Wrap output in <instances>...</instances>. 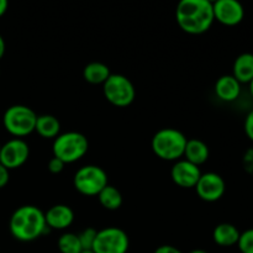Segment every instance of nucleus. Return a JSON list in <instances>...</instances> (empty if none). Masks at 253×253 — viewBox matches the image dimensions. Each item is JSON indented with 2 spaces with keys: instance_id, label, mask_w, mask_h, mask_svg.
<instances>
[{
  "instance_id": "f257e3e1",
  "label": "nucleus",
  "mask_w": 253,
  "mask_h": 253,
  "mask_svg": "<svg viewBox=\"0 0 253 253\" xmlns=\"http://www.w3.org/2000/svg\"><path fill=\"white\" fill-rule=\"evenodd\" d=\"M175 19L187 34H205L215 21L212 2L210 0H182L175 10Z\"/></svg>"
},
{
  "instance_id": "f03ea898",
  "label": "nucleus",
  "mask_w": 253,
  "mask_h": 253,
  "mask_svg": "<svg viewBox=\"0 0 253 253\" xmlns=\"http://www.w3.org/2000/svg\"><path fill=\"white\" fill-rule=\"evenodd\" d=\"M10 232L21 242H31L48 231L44 212L35 205H24L10 217Z\"/></svg>"
},
{
  "instance_id": "7ed1b4c3",
  "label": "nucleus",
  "mask_w": 253,
  "mask_h": 253,
  "mask_svg": "<svg viewBox=\"0 0 253 253\" xmlns=\"http://www.w3.org/2000/svg\"><path fill=\"white\" fill-rule=\"evenodd\" d=\"M188 138L177 128H162L157 131L151 141L155 155L163 161H179L184 156Z\"/></svg>"
},
{
  "instance_id": "20e7f679",
  "label": "nucleus",
  "mask_w": 253,
  "mask_h": 253,
  "mask_svg": "<svg viewBox=\"0 0 253 253\" xmlns=\"http://www.w3.org/2000/svg\"><path fill=\"white\" fill-rule=\"evenodd\" d=\"M89 142L88 138L77 131L59 133L53 141L52 151L53 157L59 158L66 165L74 163L83 158L88 152Z\"/></svg>"
},
{
  "instance_id": "39448f33",
  "label": "nucleus",
  "mask_w": 253,
  "mask_h": 253,
  "mask_svg": "<svg viewBox=\"0 0 253 253\" xmlns=\"http://www.w3.org/2000/svg\"><path fill=\"white\" fill-rule=\"evenodd\" d=\"M37 115L26 105H12L4 113L5 130L16 138L25 137L35 131Z\"/></svg>"
},
{
  "instance_id": "423d86ee",
  "label": "nucleus",
  "mask_w": 253,
  "mask_h": 253,
  "mask_svg": "<svg viewBox=\"0 0 253 253\" xmlns=\"http://www.w3.org/2000/svg\"><path fill=\"white\" fill-rule=\"evenodd\" d=\"M73 184L81 194L95 197L108 185V174L99 166H83L74 174Z\"/></svg>"
},
{
  "instance_id": "0eeeda50",
  "label": "nucleus",
  "mask_w": 253,
  "mask_h": 253,
  "mask_svg": "<svg viewBox=\"0 0 253 253\" xmlns=\"http://www.w3.org/2000/svg\"><path fill=\"white\" fill-rule=\"evenodd\" d=\"M103 91L106 100L119 108H125L132 104L136 96L132 82L123 74H111L103 84Z\"/></svg>"
},
{
  "instance_id": "6e6552de",
  "label": "nucleus",
  "mask_w": 253,
  "mask_h": 253,
  "mask_svg": "<svg viewBox=\"0 0 253 253\" xmlns=\"http://www.w3.org/2000/svg\"><path fill=\"white\" fill-rule=\"evenodd\" d=\"M130 246L127 234L119 227H105L98 231L94 241V253H126Z\"/></svg>"
},
{
  "instance_id": "1a4fd4ad",
  "label": "nucleus",
  "mask_w": 253,
  "mask_h": 253,
  "mask_svg": "<svg viewBox=\"0 0 253 253\" xmlns=\"http://www.w3.org/2000/svg\"><path fill=\"white\" fill-rule=\"evenodd\" d=\"M30 147L22 138H12L0 147V163L7 169H16L25 165Z\"/></svg>"
},
{
  "instance_id": "9d476101",
  "label": "nucleus",
  "mask_w": 253,
  "mask_h": 253,
  "mask_svg": "<svg viewBox=\"0 0 253 253\" xmlns=\"http://www.w3.org/2000/svg\"><path fill=\"white\" fill-rule=\"evenodd\" d=\"M195 190L199 198L204 202L214 203L221 199L226 190V184L221 175L214 172H208L200 175Z\"/></svg>"
},
{
  "instance_id": "9b49d317",
  "label": "nucleus",
  "mask_w": 253,
  "mask_h": 253,
  "mask_svg": "<svg viewBox=\"0 0 253 253\" xmlns=\"http://www.w3.org/2000/svg\"><path fill=\"white\" fill-rule=\"evenodd\" d=\"M214 17L225 26H236L244 20L245 9L237 0H217L212 2Z\"/></svg>"
},
{
  "instance_id": "f8f14e48",
  "label": "nucleus",
  "mask_w": 253,
  "mask_h": 253,
  "mask_svg": "<svg viewBox=\"0 0 253 253\" xmlns=\"http://www.w3.org/2000/svg\"><path fill=\"white\" fill-rule=\"evenodd\" d=\"M200 175V168L185 160L177 161L170 169L172 180L182 188H195Z\"/></svg>"
},
{
  "instance_id": "ddd939ff",
  "label": "nucleus",
  "mask_w": 253,
  "mask_h": 253,
  "mask_svg": "<svg viewBox=\"0 0 253 253\" xmlns=\"http://www.w3.org/2000/svg\"><path fill=\"white\" fill-rule=\"evenodd\" d=\"M44 219L48 229L64 230L74 221V212L68 205L57 204L44 212Z\"/></svg>"
},
{
  "instance_id": "4468645a",
  "label": "nucleus",
  "mask_w": 253,
  "mask_h": 253,
  "mask_svg": "<svg viewBox=\"0 0 253 253\" xmlns=\"http://www.w3.org/2000/svg\"><path fill=\"white\" fill-rule=\"evenodd\" d=\"M215 94L220 100L225 103H232L239 99L241 94V84L232 74L222 76L215 83Z\"/></svg>"
},
{
  "instance_id": "2eb2a0df",
  "label": "nucleus",
  "mask_w": 253,
  "mask_h": 253,
  "mask_svg": "<svg viewBox=\"0 0 253 253\" xmlns=\"http://www.w3.org/2000/svg\"><path fill=\"white\" fill-rule=\"evenodd\" d=\"M232 76L240 84H249L253 79V53H241L234 62Z\"/></svg>"
},
{
  "instance_id": "dca6fc26",
  "label": "nucleus",
  "mask_w": 253,
  "mask_h": 253,
  "mask_svg": "<svg viewBox=\"0 0 253 253\" xmlns=\"http://www.w3.org/2000/svg\"><path fill=\"white\" fill-rule=\"evenodd\" d=\"M183 157H185V161L199 167L200 165H204L209 158V147L204 141L198 138L188 140Z\"/></svg>"
},
{
  "instance_id": "f3484780",
  "label": "nucleus",
  "mask_w": 253,
  "mask_h": 253,
  "mask_svg": "<svg viewBox=\"0 0 253 253\" xmlns=\"http://www.w3.org/2000/svg\"><path fill=\"white\" fill-rule=\"evenodd\" d=\"M241 232L239 231L235 225L229 224V222H222L215 227L212 232V239L215 244L222 247H230L237 245Z\"/></svg>"
},
{
  "instance_id": "a211bd4d",
  "label": "nucleus",
  "mask_w": 253,
  "mask_h": 253,
  "mask_svg": "<svg viewBox=\"0 0 253 253\" xmlns=\"http://www.w3.org/2000/svg\"><path fill=\"white\" fill-rule=\"evenodd\" d=\"M35 131L43 138H56L61 131V124L53 115L37 116Z\"/></svg>"
},
{
  "instance_id": "6ab92c4d",
  "label": "nucleus",
  "mask_w": 253,
  "mask_h": 253,
  "mask_svg": "<svg viewBox=\"0 0 253 253\" xmlns=\"http://www.w3.org/2000/svg\"><path fill=\"white\" fill-rule=\"evenodd\" d=\"M111 76L110 69L101 62H91L83 69V77L90 84H104Z\"/></svg>"
},
{
  "instance_id": "aec40b11",
  "label": "nucleus",
  "mask_w": 253,
  "mask_h": 253,
  "mask_svg": "<svg viewBox=\"0 0 253 253\" xmlns=\"http://www.w3.org/2000/svg\"><path fill=\"white\" fill-rule=\"evenodd\" d=\"M99 203L101 207L106 210H118L123 205V195L119 192L118 188L113 185H106L103 190L98 194Z\"/></svg>"
},
{
  "instance_id": "412c9836",
  "label": "nucleus",
  "mask_w": 253,
  "mask_h": 253,
  "mask_svg": "<svg viewBox=\"0 0 253 253\" xmlns=\"http://www.w3.org/2000/svg\"><path fill=\"white\" fill-rule=\"evenodd\" d=\"M58 250L61 253H82L81 241H79L78 235L72 234V232H66L58 239Z\"/></svg>"
},
{
  "instance_id": "4be33fe9",
  "label": "nucleus",
  "mask_w": 253,
  "mask_h": 253,
  "mask_svg": "<svg viewBox=\"0 0 253 253\" xmlns=\"http://www.w3.org/2000/svg\"><path fill=\"white\" fill-rule=\"evenodd\" d=\"M96 234H98V231H96L95 229H93V227H88V229L83 230V231L78 235L83 251H91V250H93Z\"/></svg>"
},
{
  "instance_id": "5701e85b",
  "label": "nucleus",
  "mask_w": 253,
  "mask_h": 253,
  "mask_svg": "<svg viewBox=\"0 0 253 253\" xmlns=\"http://www.w3.org/2000/svg\"><path fill=\"white\" fill-rule=\"evenodd\" d=\"M237 246L241 253H253V227L241 232Z\"/></svg>"
},
{
  "instance_id": "b1692460",
  "label": "nucleus",
  "mask_w": 253,
  "mask_h": 253,
  "mask_svg": "<svg viewBox=\"0 0 253 253\" xmlns=\"http://www.w3.org/2000/svg\"><path fill=\"white\" fill-rule=\"evenodd\" d=\"M242 163H244L245 170H246L247 173H250V174H253V147L249 148V150L245 152Z\"/></svg>"
},
{
  "instance_id": "393cba45",
  "label": "nucleus",
  "mask_w": 253,
  "mask_h": 253,
  "mask_svg": "<svg viewBox=\"0 0 253 253\" xmlns=\"http://www.w3.org/2000/svg\"><path fill=\"white\" fill-rule=\"evenodd\" d=\"M64 166H66V163L62 162L59 158L53 157L48 162V170L51 173H53V174H58V173H61L63 170Z\"/></svg>"
},
{
  "instance_id": "a878e982",
  "label": "nucleus",
  "mask_w": 253,
  "mask_h": 253,
  "mask_svg": "<svg viewBox=\"0 0 253 253\" xmlns=\"http://www.w3.org/2000/svg\"><path fill=\"white\" fill-rule=\"evenodd\" d=\"M245 132H246L247 137L253 142V109L247 114L246 119H245Z\"/></svg>"
},
{
  "instance_id": "bb28decb",
  "label": "nucleus",
  "mask_w": 253,
  "mask_h": 253,
  "mask_svg": "<svg viewBox=\"0 0 253 253\" xmlns=\"http://www.w3.org/2000/svg\"><path fill=\"white\" fill-rule=\"evenodd\" d=\"M9 179H10L9 169H7V168H5L4 166L0 163V189H1V188H4L5 185L9 183Z\"/></svg>"
},
{
  "instance_id": "cd10ccee",
  "label": "nucleus",
  "mask_w": 253,
  "mask_h": 253,
  "mask_svg": "<svg viewBox=\"0 0 253 253\" xmlns=\"http://www.w3.org/2000/svg\"><path fill=\"white\" fill-rule=\"evenodd\" d=\"M155 253H183L182 251L177 249L174 246H170V245H163V246H160L157 250H156Z\"/></svg>"
},
{
  "instance_id": "c85d7f7f",
  "label": "nucleus",
  "mask_w": 253,
  "mask_h": 253,
  "mask_svg": "<svg viewBox=\"0 0 253 253\" xmlns=\"http://www.w3.org/2000/svg\"><path fill=\"white\" fill-rule=\"evenodd\" d=\"M7 6H9V4H7L6 0H0V17L6 12Z\"/></svg>"
},
{
  "instance_id": "c756f323",
  "label": "nucleus",
  "mask_w": 253,
  "mask_h": 253,
  "mask_svg": "<svg viewBox=\"0 0 253 253\" xmlns=\"http://www.w3.org/2000/svg\"><path fill=\"white\" fill-rule=\"evenodd\" d=\"M4 53H5V41L4 39H2L1 35H0V59L2 58Z\"/></svg>"
},
{
  "instance_id": "7c9ffc66",
  "label": "nucleus",
  "mask_w": 253,
  "mask_h": 253,
  "mask_svg": "<svg viewBox=\"0 0 253 253\" xmlns=\"http://www.w3.org/2000/svg\"><path fill=\"white\" fill-rule=\"evenodd\" d=\"M249 84H250V93H251V96L253 98V79Z\"/></svg>"
},
{
  "instance_id": "2f4dec72",
  "label": "nucleus",
  "mask_w": 253,
  "mask_h": 253,
  "mask_svg": "<svg viewBox=\"0 0 253 253\" xmlns=\"http://www.w3.org/2000/svg\"><path fill=\"white\" fill-rule=\"evenodd\" d=\"M190 253H208V252L204 251V250H194V251H192Z\"/></svg>"
},
{
  "instance_id": "473e14b6",
  "label": "nucleus",
  "mask_w": 253,
  "mask_h": 253,
  "mask_svg": "<svg viewBox=\"0 0 253 253\" xmlns=\"http://www.w3.org/2000/svg\"><path fill=\"white\" fill-rule=\"evenodd\" d=\"M82 253H94L93 251H83Z\"/></svg>"
},
{
  "instance_id": "72a5a7b5",
  "label": "nucleus",
  "mask_w": 253,
  "mask_h": 253,
  "mask_svg": "<svg viewBox=\"0 0 253 253\" xmlns=\"http://www.w3.org/2000/svg\"><path fill=\"white\" fill-rule=\"evenodd\" d=\"M0 147H1V146H0Z\"/></svg>"
}]
</instances>
